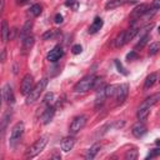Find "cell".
<instances>
[{
  "instance_id": "31",
  "label": "cell",
  "mask_w": 160,
  "mask_h": 160,
  "mask_svg": "<svg viewBox=\"0 0 160 160\" xmlns=\"http://www.w3.org/2000/svg\"><path fill=\"white\" fill-rule=\"evenodd\" d=\"M160 50V44L158 41L150 44V48H149V55H155L158 51Z\"/></svg>"
},
{
  "instance_id": "11",
  "label": "cell",
  "mask_w": 160,
  "mask_h": 160,
  "mask_svg": "<svg viewBox=\"0 0 160 160\" xmlns=\"http://www.w3.org/2000/svg\"><path fill=\"white\" fill-rule=\"evenodd\" d=\"M146 125L142 122V121H139V122H136L135 125H132V128H131V132H132V135L135 136V138H141L145 132H146Z\"/></svg>"
},
{
  "instance_id": "34",
  "label": "cell",
  "mask_w": 160,
  "mask_h": 160,
  "mask_svg": "<svg viewBox=\"0 0 160 160\" xmlns=\"http://www.w3.org/2000/svg\"><path fill=\"white\" fill-rule=\"evenodd\" d=\"M115 66H116V69H118V71H119V72H121L122 75H128V71H125L124 66L121 65V62H120L119 60H115Z\"/></svg>"
},
{
  "instance_id": "24",
  "label": "cell",
  "mask_w": 160,
  "mask_h": 160,
  "mask_svg": "<svg viewBox=\"0 0 160 160\" xmlns=\"http://www.w3.org/2000/svg\"><path fill=\"white\" fill-rule=\"evenodd\" d=\"M34 45V36L32 35H28L26 38L22 39V49L26 51V50H30Z\"/></svg>"
},
{
  "instance_id": "44",
  "label": "cell",
  "mask_w": 160,
  "mask_h": 160,
  "mask_svg": "<svg viewBox=\"0 0 160 160\" xmlns=\"http://www.w3.org/2000/svg\"><path fill=\"white\" fill-rule=\"evenodd\" d=\"M2 89H0V108H1V104H2Z\"/></svg>"
},
{
  "instance_id": "14",
  "label": "cell",
  "mask_w": 160,
  "mask_h": 160,
  "mask_svg": "<svg viewBox=\"0 0 160 160\" xmlns=\"http://www.w3.org/2000/svg\"><path fill=\"white\" fill-rule=\"evenodd\" d=\"M105 86H106V85H104V86H101V88H99V89L96 90L95 108H100V106L104 104L105 99H106V95H105Z\"/></svg>"
},
{
  "instance_id": "9",
  "label": "cell",
  "mask_w": 160,
  "mask_h": 160,
  "mask_svg": "<svg viewBox=\"0 0 160 160\" xmlns=\"http://www.w3.org/2000/svg\"><path fill=\"white\" fill-rule=\"evenodd\" d=\"M148 10H149V5L148 4H140V5H138L132 11H131V14H130V18L131 19H140V16H144L146 12H148Z\"/></svg>"
},
{
  "instance_id": "4",
  "label": "cell",
  "mask_w": 160,
  "mask_h": 160,
  "mask_svg": "<svg viewBox=\"0 0 160 160\" xmlns=\"http://www.w3.org/2000/svg\"><path fill=\"white\" fill-rule=\"evenodd\" d=\"M86 120H88V118H86L85 115H78V116H75V118L72 119L70 126H69V132H70L71 135L78 134V132L85 126Z\"/></svg>"
},
{
  "instance_id": "32",
  "label": "cell",
  "mask_w": 160,
  "mask_h": 160,
  "mask_svg": "<svg viewBox=\"0 0 160 160\" xmlns=\"http://www.w3.org/2000/svg\"><path fill=\"white\" fill-rule=\"evenodd\" d=\"M138 158V151L135 149H131V150H128L126 154H125V159L126 160H135Z\"/></svg>"
},
{
  "instance_id": "12",
  "label": "cell",
  "mask_w": 160,
  "mask_h": 160,
  "mask_svg": "<svg viewBox=\"0 0 160 160\" xmlns=\"http://www.w3.org/2000/svg\"><path fill=\"white\" fill-rule=\"evenodd\" d=\"M2 98L9 102V104H14L15 102V96H14V91H12V88L6 84L2 89Z\"/></svg>"
},
{
  "instance_id": "17",
  "label": "cell",
  "mask_w": 160,
  "mask_h": 160,
  "mask_svg": "<svg viewBox=\"0 0 160 160\" xmlns=\"http://www.w3.org/2000/svg\"><path fill=\"white\" fill-rule=\"evenodd\" d=\"M9 32H10L9 24H8L6 20H2L1 28H0V38H1V41H2V42H6V41L9 40Z\"/></svg>"
},
{
  "instance_id": "30",
  "label": "cell",
  "mask_w": 160,
  "mask_h": 160,
  "mask_svg": "<svg viewBox=\"0 0 160 160\" xmlns=\"http://www.w3.org/2000/svg\"><path fill=\"white\" fill-rule=\"evenodd\" d=\"M56 34H58V30H56V29L48 30L46 32H44V34H42V40H50V39H52Z\"/></svg>"
},
{
  "instance_id": "13",
  "label": "cell",
  "mask_w": 160,
  "mask_h": 160,
  "mask_svg": "<svg viewBox=\"0 0 160 160\" xmlns=\"http://www.w3.org/2000/svg\"><path fill=\"white\" fill-rule=\"evenodd\" d=\"M74 145H75V139H74L72 136H66V138H64V139L61 140L60 148H61L62 151L68 152V151H70V150L74 148Z\"/></svg>"
},
{
  "instance_id": "33",
  "label": "cell",
  "mask_w": 160,
  "mask_h": 160,
  "mask_svg": "<svg viewBox=\"0 0 160 160\" xmlns=\"http://www.w3.org/2000/svg\"><path fill=\"white\" fill-rule=\"evenodd\" d=\"M52 101H54V94H52V92H48V94L44 96V99H42V102L46 104V105H50Z\"/></svg>"
},
{
  "instance_id": "39",
  "label": "cell",
  "mask_w": 160,
  "mask_h": 160,
  "mask_svg": "<svg viewBox=\"0 0 160 160\" xmlns=\"http://www.w3.org/2000/svg\"><path fill=\"white\" fill-rule=\"evenodd\" d=\"M5 60H6V50L2 49L0 51V62H5Z\"/></svg>"
},
{
  "instance_id": "19",
  "label": "cell",
  "mask_w": 160,
  "mask_h": 160,
  "mask_svg": "<svg viewBox=\"0 0 160 160\" xmlns=\"http://www.w3.org/2000/svg\"><path fill=\"white\" fill-rule=\"evenodd\" d=\"M129 1L130 0H109L105 4V9L106 10H112V9H116V8H120L125 4H128Z\"/></svg>"
},
{
  "instance_id": "42",
  "label": "cell",
  "mask_w": 160,
  "mask_h": 160,
  "mask_svg": "<svg viewBox=\"0 0 160 160\" xmlns=\"http://www.w3.org/2000/svg\"><path fill=\"white\" fill-rule=\"evenodd\" d=\"M74 2H78V0H68L66 1V6H71Z\"/></svg>"
},
{
  "instance_id": "27",
  "label": "cell",
  "mask_w": 160,
  "mask_h": 160,
  "mask_svg": "<svg viewBox=\"0 0 160 160\" xmlns=\"http://www.w3.org/2000/svg\"><path fill=\"white\" fill-rule=\"evenodd\" d=\"M148 41H149V34H145V35H142V36H140V41L135 45V51H138V50H141L146 44H148Z\"/></svg>"
},
{
  "instance_id": "36",
  "label": "cell",
  "mask_w": 160,
  "mask_h": 160,
  "mask_svg": "<svg viewBox=\"0 0 160 160\" xmlns=\"http://www.w3.org/2000/svg\"><path fill=\"white\" fill-rule=\"evenodd\" d=\"M158 155H160V149L159 148H155V149H152L149 154H148V156H146V159H151V158H155V156H158Z\"/></svg>"
},
{
  "instance_id": "20",
  "label": "cell",
  "mask_w": 160,
  "mask_h": 160,
  "mask_svg": "<svg viewBox=\"0 0 160 160\" xmlns=\"http://www.w3.org/2000/svg\"><path fill=\"white\" fill-rule=\"evenodd\" d=\"M158 81V72H151L150 75L146 76L145 79V82H144V89L148 90L150 88H152Z\"/></svg>"
},
{
  "instance_id": "26",
  "label": "cell",
  "mask_w": 160,
  "mask_h": 160,
  "mask_svg": "<svg viewBox=\"0 0 160 160\" xmlns=\"http://www.w3.org/2000/svg\"><path fill=\"white\" fill-rule=\"evenodd\" d=\"M149 114H150V109L149 108H141L140 106L139 110H138V119L140 121H142L149 116Z\"/></svg>"
},
{
  "instance_id": "2",
  "label": "cell",
  "mask_w": 160,
  "mask_h": 160,
  "mask_svg": "<svg viewBox=\"0 0 160 160\" xmlns=\"http://www.w3.org/2000/svg\"><path fill=\"white\" fill-rule=\"evenodd\" d=\"M95 79H96V76H95L94 74H90V75L84 76L80 81H78V82L75 84L74 91H75V92H86V91H89L90 89H92Z\"/></svg>"
},
{
  "instance_id": "21",
  "label": "cell",
  "mask_w": 160,
  "mask_h": 160,
  "mask_svg": "<svg viewBox=\"0 0 160 160\" xmlns=\"http://www.w3.org/2000/svg\"><path fill=\"white\" fill-rule=\"evenodd\" d=\"M100 149H101V145H100L99 142H95L90 149H88V151H86V154H85V159H86V160L94 159V158L96 156V154L99 152Z\"/></svg>"
},
{
  "instance_id": "43",
  "label": "cell",
  "mask_w": 160,
  "mask_h": 160,
  "mask_svg": "<svg viewBox=\"0 0 160 160\" xmlns=\"http://www.w3.org/2000/svg\"><path fill=\"white\" fill-rule=\"evenodd\" d=\"M51 158H52V159H60V158H61V155H60V154H56V152H54V154L51 155Z\"/></svg>"
},
{
  "instance_id": "38",
  "label": "cell",
  "mask_w": 160,
  "mask_h": 160,
  "mask_svg": "<svg viewBox=\"0 0 160 160\" xmlns=\"http://www.w3.org/2000/svg\"><path fill=\"white\" fill-rule=\"evenodd\" d=\"M159 9H160V0H154L152 6H151V10H154V11L156 12Z\"/></svg>"
},
{
  "instance_id": "15",
  "label": "cell",
  "mask_w": 160,
  "mask_h": 160,
  "mask_svg": "<svg viewBox=\"0 0 160 160\" xmlns=\"http://www.w3.org/2000/svg\"><path fill=\"white\" fill-rule=\"evenodd\" d=\"M159 99H160V94L159 92H156V94H154V95H151V96H149V98H146L142 102H141V108H149V109H151V106H154L158 101H159Z\"/></svg>"
},
{
  "instance_id": "1",
  "label": "cell",
  "mask_w": 160,
  "mask_h": 160,
  "mask_svg": "<svg viewBox=\"0 0 160 160\" xmlns=\"http://www.w3.org/2000/svg\"><path fill=\"white\" fill-rule=\"evenodd\" d=\"M46 85H48V79H46V78L41 79L38 84H35V85L32 86V89L29 91V94L26 95V104H32V102H35V101L40 98V95L42 94V91L45 90Z\"/></svg>"
},
{
  "instance_id": "37",
  "label": "cell",
  "mask_w": 160,
  "mask_h": 160,
  "mask_svg": "<svg viewBox=\"0 0 160 160\" xmlns=\"http://www.w3.org/2000/svg\"><path fill=\"white\" fill-rule=\"evenodd\" d=\"M82 51V48H81V45H79V44H76V45H74L72 48H71V52L74 54V55H78V54H80Z\"/></svg>"
},
{
  "instance_id": "10",
  "label": "cell",
  "mask_w": 160,
  "mask_h": 160,
  "mask_svg": "<svg viewBox=\"0 0 160 160\" xmlns=\"http://www.w3.org/2000/svg\"><path fill=\"white\" fill-rule=\"evenodd\" d=\"M54 115H55V108L51 106V105H49V106L44 110V112H42V115H41V121H42V124H44V125L49 124V122L54 119Z\"/></svg>"
},
{
  "instance_id": "16",
  "label": "cell",
  "mask_w": 160,
  "mask_h": 160,
  "mask_svg": "<svg viewBox=\"0 0 160 160\" xmlns=\"http://www.w3.org/2000/svg\"><path fill=\"white\" fill-rule=\"evenodd\" d=\"M10 119H11V111L8 110V111L2 115V118H1V120H0V135H2V134L5 132V130H6V128H8L9 122H10Z\"/></svg>"
},
{
  "instance_id": "41",
  "label": "cell",
  "mask_w": 160,
  "mask_h": 160,
  "mask_svg": "<svg viewBox=\"0 0 160 160\" xmlns=\"http://www.w3.org/2000/svg\"><path fill=\"white\" fill-rule=\"evenodd\" d=\"M4 5H5V0H0V16H1V14H2Z\"/></svg>"
},
{
  "instance_id": "18",
  "label": "cell",
  "mask_w": 160,
  "mask_h": 160,
  "mask_svg": "<svg viewBox=\"0 0 160 160\" xmlns=\"http://www.w3.org/2000/svg\"><path fill=\"white\" fill-rule=\"evenodd\" d=\"M102 25H104L102 19H101V18H95L94 21L91 22V25L89 26V34H95V32H98V31L102 28Z\"/></svg>"
},
{
  "instance_id": "22",
  "label": "cell",
  "mask_w": 160,
  "mask_h": 160,
  "mask_svg": "<svg viewBox=\"0 0 160 160\" xmlns=\"http://www.w3.org/2000/svg\"><path fill=\"white\" fill-rule=\"evenodd\" d=\"M139 32V29L136 26H131L130 29L125 30V42H129L130 40H132Z\"/></svg>"
},
{
  "instance_id": "25",
  "label": "cell",
  "mask_w": 160,
  "mask_h": 160,
  "mask_svg": "<svg viewBox=\"0 0 160 160\" xmlns=\"http://www.w3.org/2000/svg\"><path fill=\"white\" fill-rule=\"evenodd\" d=\"M126 42H125V30L124 31H121L116 38H115V40H114V46L115 48H121L122 45H125Z\"/></svg>"
},
{
  "instance_id": "6",
  "label": "cell",
  "mask_w": 160,
  "mask_h": 160,
  "mask_svg": "<svg viewBox=\"0 0 160 160\" xmlns=\"http://www.w3.org/2000/svg\"><path fill=\"white\" fill-rule=\"evenodd\" d=\"M128 94H129V85L128 84H120L116 86V90H115V99H116V104L118 105H121L126 98H128Z\"/></svg>"
},
{
  "instance_id": "7",
  "label": "cell",
  "mask_w": 160,
  "mask_h": 160,
  "mask_svg": "<svg viewBox=\"0 0 160 160\" xmlns=\"http://www.w3.org/2000/svg\"><path fill=\"white\" fill-rule=\"evenodd\" d=\"M32 86H34V78H32V75L26 74V75L22 78V80H21L20 92H21L22 95H28L29 91L32 89Z\"/></svg>"
},
{
  "instance_id": "3",
  "label": "cell",
  "mask_w": 160,
  "mask_h": 160,
  "mask_svg": "<svg viewBox=\"0 0 160 160\" xmlns=\"http://www.w3.org/2000/svg\"><path fill=\"white\" fill-rule=\"evenodd\" d=\"M48 136L45 135V136H41V138H39L29 149H28V151H26V158L29 159H31V158H35L36 155H39L42 150H44V148L46 146V144H48Z\"/></svg>"
},
{
  "instance_id": "5",
  "label": "cell",
  "mask_w": 160,
  "mask_h": 160,
  "mask_svg": "<svg viewBox=\"0 0 160 160\" xmlns=\"http://www.w3.org/2000/svg\"><path fill=\"white\" fill-rule=\"evenodd\" d=\"M24 129H25L24 128V122H21V121H19V122H16L14 125V128L11 130V134H10V145L11 146H14L21 139V136L24 134Z\"/></svg>"
},
{
  "instance_id": "23",
  "label": "cell",
  "mask_w": 160,
  "mask_h": 160,
  "mask_svg": "<svg viewBox=\"0 0 160 160\" xmlns=\"http://www.w3.org/2000/svg\"><path fill=\"white\" fill-rule=\"evenodd\" d=\"M31 28H32V21H31V20H28V21L24 24V26L21 28V30H20V38L24 39V38H26L28 35H30Z\"/></svg>"
},
{
  "instance_id": "35",
  "label": "cell",
  "mask_w": 160,
  "mask_h": 160,
  "mask_svg": "<svg viewBox=\"0 0 160 160\" xmlns=\"http://www.w3.org/2000/svg\"><path fill=\"white\" fill-rule=\"evenodd\" d=\"M139 58V55H138V52L135 51V50H132V51H130L128 55H126V60L128 61H131V60H135V59H138Z\"/></svg>"
},
{
  "instance_id": "28",
  "label": "cell",
  "mask_w": 160,
  "mask_h": 160,
  "mask_svg": "<svg viewBox=\"0 0 160 160\" xmlns=\"http://www.w3.org/2000/svg\"><path fill=\"white\" fill-rule=\"evenodd\" d=\"M115 90H116V85H106L105 86V95L106 98H111L115 95Z\"/></svg>"
},
{
  "instance_id": "45",
  "label": "cell",
  "mask_w": 160,
  "mask_h": 160,
  "mask_svg": "<svg viewBox=\"0 0 160 160\" xmlns=\"http://www.w3.org/2000/svg\"><path fill=\"white\" fill-rule=\"evenodd\" d=\"M26 1H28V0H18V4H19V5H22V4H25Z\"/></svg>"
},
{
  "instance_id": "40",
  "label": "cell",
  "mask_w": 160,
  "mask_h": 160,
  "mask_svg": "<svg viewBox=\"0 0 160 160\" xmlns=\"http://www.w3.org/2000/svg\"><path fill=\"white\" fill-rule=\"evenodd\" d=\"M55 22L56 24H61L62 22V15L61 14H56L55 15Z\"/></svg>"
},
{
  "instance_id": "8",
  "label": "cell",
  "mask_w": 160,
  "mask_h": 160,
  "mask_svg": "<svg viewBox=\"0 0 160 160\" xmlns=\"http://www.w3.org/2000/svg\"><path fill=\"white\" fill-rule=\"evenodd\" d=\"M64 55V50H62V48L60 46V45H55L50 51H49V54H48V60L50 61V62H56L61 56Z\"/></svg>"
},
{
  "instance_id": "29",
  "label": "cell",
  "mask_w": 160,
  "mask_h": 160,
  "mask_svg": "<svg viewBox=\"0 0 160 160\" xmlns=\"http://www.w3.org/2000/svg\"><path fill=\"white\" fill-rule=\"evenodd\" d=\"M32 16H39L41 14V6L39 4H34L31 8H30V11H29Z\"/></svg>"
}]
</instances>
